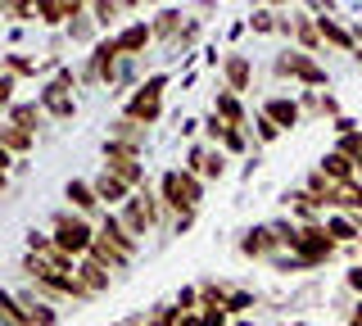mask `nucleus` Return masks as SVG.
<instances>
[{"label": "nucleus", "instance_id": "1", "mask_svg": "<svg viewBox=\"0 0 362 326\" xmlns=\"http://www.w3.org/2000/svg\"><path fill=\"white\" fill-rule=\"evenodd\" d=\"M50 240L59 245L68 258L82 263L90 254V245H95V222L82 218V213H73V209H54L50 213Z\"/></svg>", "mask_w": 362, "mask_h": 326}, {"label": "nucleus", "instance_id": "2", "mask_svg": "<svg viewBox=\"0 0 362 326\" xmlns=\"http://www.w3.org/2000/svg\"><path fill=\"white\" fill-rule=\"evenodd\" d=\"M158 199L168 204V213H199V199H204V182L186 168H168L158 177Z\"/></svg>", "mask_w": 362, "mask_h": 326}, {"label": "nucleus", "instance_id": "3", "mask_svg": "<svg viewBox=\"0 0 362 326\" xmlns=\"http://www.w3.org/2000/svg\"><path fill=\"white\" fill-rule=\"evenodd\" d=\"M118 69H122L118 41H113V37H100L95 46H90V54L82 59L77 77H82V86H105V91H113V86H118Z\"/></svg>", "mask_w": 362, "mask_h": 326}, {"label": "nucleus", "instance_id": "4", "mask_svg": "<svg viewBox=\"0 0 362 326\" xmlns=\"http://www.w3.org/2000/svg\"><path fill=\"white\" fill-rule=\"evenodd\" d=\"M168 82L173 77L168 73H154V77H145L136 91L122 100V118H132V122H141V127H154L158 118H163V91H168Z\"/></svg>", "mask_w": 362, "mask_h": 326}, {"label": "nucleus", "instance_id": "5", "mask_svg": "<svg viewBox=\"0 0 362 326\" xmlns=\"http://www.w3.org/2000/svg\"><path fill=\"white\" fill-rule=\"evenodd\" d=\"M272 73H276V77H290V82L308 86V91H317V86L331 82V73H326L313 54H303V50H281L276 59H272Z\"/></svg>", "mask_w": 362, "mask_h": 326}, {"label": "nucleus", "instance_id": "6", "mask_svg": "<svg viewBox=\"0 0 362 326\" xmlns=\"http://www.w3.org/2000/svg\"><path fill=\"white\" fill-rule=\"evenodd\" d=\"M105 168L118 182H127L132 190H145L150 182H145V163H141V150H132V145H118V141H105Z\"/></svg>", "mask_w": 362, "mask_h": 326}, {"label": "nucleus", "instance_id": "7", "mask_svg": "<svg viewBox=\"0 0 362 326\" xmlns=\"http://www.w3.org/2000/svg\"><path fill=\"white\" fill-rule=\"evenodd\" d=\"M294 254L303 258V267H322V263H331V258L339 254V245L331 240L326 222H308V227H299V250Z\"/></svg>", "mask_w": 362, "mask_h": 326}, {"label": "nucleus", "instance_id": "8", "mask_svg": "<svg viewBox=\"0 0 362 326\" xmlns=\"http://www.w3.org/2000/svg\"><path fill=\"white\" fill-rule=\"evenodd\" d=\"M226 163H231V154L204 141V145H190V150H186V163H181V168H186V173H195L199 182H222V177H226Z\"/></svg>", "mask_w": 362, "mask_h": 326}, {"label": "nucleus", "instance_id": "9", "mask_svg": "<svg viewBox=\"0 0 362 326\" xmlns=\"http://www.w3.org/2000/svg\"><path fill=\"white\" fill-rule=\"evenodd\" d=\"M335 9L331 5H313V18H317V32H322V46L326 50H339V54H358V41L349 32V18H331Z\"/></svg>", "mask_w": 362, "mask_h": 326}, {"label": "nucleus", "instance_id": "10", "mask_svg": "<svg viewBox=\"0 0 362 326\" xmlns=\"http://www.w3.org/2000/svg\"><path fill=\"white\" fill-rule=\"evenodd\" d=\"M235 250H240L245 258H254V263H272V258L281 254V240H276V231H272V222H258V227L240 231Z\"/></svg>", "mask_w": 362, "mask_h": 326}, {"label": "nucleus", "instance_id": "11", "mask_svg": "<svg viewBox=\"0 0 362 326\" xmlns=\"http://www.w3.org/2000/svg\"><path fill=\"white\" fill-rule=\"evenodd\" d=\"M90 186H95V199H100V209H105V213H118V209L136 195V190H132L127 182H118L109 168H100V173L90 177Z\"/></svg>", "mask_w": 362, "mask_h": 326}, {"label": "nucleus", "instance_id": "12", "mask_svg": "<svg viewBox=\"0 0 362 326\" xmlns=\"http://www.w3.org/2000/svg\"><path fill=\"white\" fill-rule=\"evenodd\" d=\"M64 199H68V209H73V213H82V218H90V222L105 218V209H100V199H95L90 177H73V182L64 186Z\"/></svg>", "mask_w": 362, "mask_h": 326}, {"label": "nucleus", "instance_id": "13", "mask_svg": "<svg viewBox=\"0 0 362 326\" xmlns=\"http://www.w3.org/2000/svg\"><path fill=\"white\" fill-rule=\"evenodd\" d=\"M37 105L45 109V118H50V122H73L77 118V95L59 91L54 82H45L41 91H37Z\"/></svg>", "mask_w": 362, "mask_h": 326}, {"label": "nucleus", "instance_id": "14", "mask_svg": "<svg viewBox=\"0 0 362 326\" xmlns=\"http://www.w3.org/2000/svg\"><path fill=\"white\" fill-rule=\"evenodd\" d=\"M303 190H308L317 204H322V213H326V209H344V195H349V186L331 182V177H326V173H317V168H313L308 177H303Z\"/></svg>", "mask_w": 362, "mask_h": 326}, {"label": "nucleus", "instance_id": "15", "mask_svg": "<svg viewBox=\"0 0 362 326\" xmlns=\"http://www.w3.org/2000/svg\"><path fill=\"white\" fill-rule=\"evenodd\" d=\"M222 82H226V91L231 95H245L249 86H254V59L249 54H222Z\"/></svg>", "mask_w": 362, "mask_h": 326}, {"label": "nucleus", "instance_id": "16", "mask_svg": "<svg viewBox=\"0 0 362 326\" xmlns=\"http://www.w3.org/2000/svg\"><path fill=\"white\" fill-rule=\"evenodd\" d=\"M113 41H118L122 59H141L145 46L154 41V28L145 23V18H136V23H127V28H118V32H113Z\"/></svg>", "mask_w": 362, "mask_h": 326}, {"label": "nucleus", "instance_id": "17", "mask_svg": "<svg viewBox=\"0 0 362 326\" xmlns=\"http://www.w3.org/2000/svg\"><path fill=\"white\" fill-rule=\"evenodd\" d=\"M258 114L272 118L281 132H290V127H299V122H303V109H299V100H294V95H267Z\"/></svg>", "mask_w": 362, "mask_h": 326}, {"label": "nucleus", "instance_id": "18", "mask_svg": "<svg viewBox=\"0 0 362 326\" xmlns=\"http://www.w3.org/2000/svg\"><path fill=\"white\" fill-rule=\"evenodd\" d=\"M118 222H122V227H127L141 245H145V235H154V222H150V209H145V195H141V190H136L127 204L118 209Z\"/></svg>", "mask_w": 362, "mask_h": 326}, {"label": "nucleus", "instance_id": "19", "mask_svg": "<svg viewBox=\"0 0 362 326\" xmlns=\"http://www.w3.org/2000/svg\"><path fill=\"white\" fill-rule=\"evenodd\" d=\"M95 231L105 235V240L113 245V250H122V254H127L132 263H136V254H141V240H136V235H132V231H127V227L118 222V213H105V218L95 222Z\"/></svg>", "mask_w": 362, "mask_h": 326}, {"label": "nucleus", "instance_id": "20", "mask_svg": "<svg viewBox=\"0 0 362 326\" xmlns=\"http://www.w3.org/2000/svg\"><path fill=\"white\" fill-rule=\"evenodd\" d=\"M294 41L303 46V54H322V32H317V18H313V9H294Z\"/></svg>", "mask_w": 362, "mask_h": 326}, {"label": "nucleus", "instance_id": "21", "mask_svg": "<svg viewBox=\"0 0 362 326\" xmlns=\"http://www.w3.org/2000/svg\"><path fill=\"white\" fill-rule=\"evenodd\" d=\"M105 141H118V145H132V150H145L150 145V127H141V122H132V118H113L109 122V136Z\"/></svg>", "mask_w": 362, "mask_h": 326}, {"label": "nucleus", "instance_id": "22", "mask_svg": "<svg viewBox=\"0 0 362 326\" xmlns=\"http://www.w3.org/2000/svg\"><path fill=\"white\" fill-rule=\"evenodd\" d=\"M77 281H82V286L90 290V299H95V295H109L113 272L105 263H95V258H82V263H77Z\"/></svg>", "mask_w": 362, "mask_h": 326}, {"label": "nucleus", "instance_id": "23", "mask_svg": "<svg viewBox=\"0 0 362 326\" xmlns=\"http://www.w3.org/2000/svg\"><path fill=\"white\" fill-rule=\"evenodd\" d=\"M286 209L294 213V218H299V227H308V222H322V204H317V199L308 195V190L303 186H294V190H286Z\"/></svg>", "mask_w": 362, "mask_h": 326}, {"label": "nucleus", "instance_id": "24", "mask_svg": "<svg viewBox=\"0 0 362 326\" xmlns=\"http://www.w3.org/2000/svg\"><path fill=\"white\" fill-rule=\"evenodd\" d=\"M5 118L14 122V127H23V132H32V136H37V132H45V122H50V118H45V109L37 105V100H18V105L9 109Z\"/></svg>", "mask_w": 362, "mask_h": 326}, {"label": "nucleus", "instance_id": "25", "mask_svg": "<svg viewBox=\"0 0 362 326\" xmlns=\"http://www.w3.org/2000/svg\"><path fill=\"white\" fill-rule=\"evenodd\" d=\"M326 231H331V240L344 250V245H358L362 240V218H354V213H331L326 218Z\"/></svg>", "mask_w": 362, "mask_h": 326}, {"label": "nucleus", "instance_id": "26", "mask_svg": "<svg viewBox=\"0 0 362 326\" xmlns=\"http://www.w3.org/2000/svg\"><path fill=\"white\" fill-rule=\"evenodd\" d=\"M213 114H218L226 127H235V132H249V114H245V105H240V95H231V91H218V100H213Z\"/></svg>", "mask_w": 362, "mask_h": 326}, {"label": "nucleus", "instance_id": "27", "mask_svg": "<svg viewBox=\"0 0 362 326\" xmlns=\"http://www.w3.org/2000/svg\"><path fill=\"white\" fill-rule=\"evenodd\" d=\"M0 145H5L14 159H28V154L37 150V136H32V132H23V127H14L9 118H0Z\"/></svg>", "mask_w": 362, "mask_h": 326}, {"label": "nucleus", "instance_id": "28", "mask_svg": "<svg viewBox=\"0 0 362 326\" xmlns=\"http://www.w3.org/2000/svg\"><path fill=\"white\" fill-rule=\"evenodd\" d=\"M23 308H28V322L32 326H59V308H54L50 299H41L37 290H23Z\"/></svg>", "mask_w": 362, "mask_h": 326}, {"label": "nucleus", "instance_id": "29", "mask_svg": "<svg viewBox=\"0 0 362 326\" xmlns=\"http://www.w3.org/2000/svg\"><path fill=\"white\" fill-rule=\"evenodd\" d=\"M86 258H95V263H105L113 276H122V272L132 267V258L122 254V250H113V245H109V240H105L100 231H95V245H90V254H86Z\"/></svg>", "mask_w": 362, "mask_h": 326}, {"label": "nucleus", "instance_id": "30", "mask_svg": "<svg viewBox=\"0 0 362 326\" xmlns=\"http://www.w3.org/2000/svg\"><path fill=\"white\" fill-rule=\"evenodd\" d=\"M317 173H326V177H331V182H339V186H354V182H358L354 163H349L339 150H326V154H322V163H317Z\"/></svg>", "mask_w": 362, "mask_h": 326}, {"label": "nucleus", "instance_id": "31", "mask_svg": "<svg viewBox=\"0 0 362 326\" xmlns=\"http://www.w3.org/2000/svg\"><path fill=\"white\" fill-rule=\"evenodd\" d=\"M150 28H154V41H168V46H177L181 28H186V14H181V9H158Z\"/></svg>", "mask_w": 362, "mask_h": 326}, {"label": "nucleus", "instance_id": "32", "mask_svg": "<svg viewBox=\"0 0 362 326\" xmlns=\"http://www.w3.org/2000/svg\"><path fill=\"white\" fill-rule=\"evenodd\" d=\"M37 69L41 64L32 59V54H23V50H9V54H0V73H9V77H37Z\"/></svg>", "mask_w": 362, "mask_h": 326}, {"label": "nucleus", "instance_id": "33", "mask_svg": "<svg viewBox=\"0 0 362 326\" xmlns=\"http://www.w3.org/2000/svg\"><path fill=\"white\" fill-rule=\"evenodd\" d=\"M0 326H32V322H28V308H23V299L9 295V290H0Z\"/></svg>", "mask_w": 362, "mask_h": 326}, {"label": "nucleus", "instance_id": "34", "mask_svg": "<svg viewBox=\"0 0 362 326\" xmlns=\"http://www.w3.org/2000/svg\"><path fill=\"white\" fill-rule=\"evenodd\" d=\"M226 299H231L226 281H204L199 286V308H226Z\"/></svg>", "mask_w": 362, "mask_h": 326}, {"label": "nucleus", "instance_id": "35", "mask_svg": "<svg viewBox=\"0 0 362 326\" xmlns=\"http://www.w3.org/2000/svg\"><path fill=\"white\" fill-rule=\"evenodd\" d=\"M177 322H181V308H177L173 299H168V303H154V308L141 318V326H177Z\"/></svg>", "mask_w": 362, "mask_h": 326}, {"label": "nucleus", "instance_id": "36", "mask_svg": "<svg viewBox=\"0 0 362 326\" xmlns=\"http://www.w3.org/2000/svg\"><path fill=\"white\" fill-rule=\"evenodd\" d=\"M64 32H68V41H77V46H86V41L95 46V18H90V9H86L82 18H73Z\"/></svg>", "mask_w": 362, "mask_h": 326}, {"label": "nucleus", "instance_id": "37", "mask_svg": "<svg viewBox=\"0 0 362 326\" xmlns=\"http://www.w3.org/2000/svg\"><path fill=\"white\" fill-rule=\"evenodd\" d=\"M5 23H37V0H5Z\"/></svg>", "mask_w": 362, "mask_h": 326}, {"label": "nucleus", "instance_id": "38", "mask_svg": "<svg viewBox=\"0 0 362 326\" xmlns=\"http://www.w3.org/2000/svg\"><path fill=\"white\" fill-rule=\"evenodd\" d=\"M127 14V5H113V0H95L90 5V18H95V28H113V18Z\"/></svg>", "mask_w": 362, "mask_h": 326}, {"label": "nucleus", "instance_id": "39", "mask_svg": "<svg viewBox=\"0 0 362 326\" xmlns=\"http://www.w3.org/2000/svg\"><path fill=\"white\" fill-rule=\"evenodd\" d=\"M199 28H204V18H186V28H181V37H177V46H173L181 59H190V46L199 41Z\"/></svg>", "mask_w": 362, "mask_h": 326}, {"label": "nucleus", "instance_id": "40", "mask_svg": "<svg viewBox=\"0 0 362 326\" xmlns=\"http://www.w3.org/2000/svg\"><path fill=\"white\" fill-rule=\"evenodd\" d=\"M272 231H276L281 250H290V254L299 250V222H294V218H290V222H286V218H281V222H272Z\"/></svg>", "mask_w": 362, "mask_h": 326}, {"label": "nucleus", "instance_id": "41", "mask_svg": "<svg viewBox=\"0 0 362 326\" xmlns=\"http://www.w3.org/2000/svg\"><path fill=\"white\" fill-rule=\"evenodd\" d=\"M335 150L358 168V163H362V127H358V132H349V136H339V141H335Z\"/></svg>", "mask_w": 362, "mask_h": 326}, {"label": "nucleus", "instance_id": "42", "mask_svg": "<svg viewBox=\"0 0 362 326\" xmlns=\"http://www.w3.org/2000/svg\"><path fill=\"white\" fill-rule=\"evenodd\" d=\"M254 303H258V295H254V290H231V299H226V313H231V318L240 322L245 313L254 308Z\"/></svg>", "mask_w": 362, "mask_h": 326}, {"label": "nucleus", "instance_id": "43", "mask_svg": "<svg viewBox=\"0 0 362 326\" xmlns=\"http://www.w3.org/2000/svg\"><path fill=\"white\" fill-rule=\"evenodd\" d=\"M245 23L254 28V32H276V28H281V14H276V9H254Z\"/></svg>", "mask_w": 362, "mask_h": 326}, {"label": "nucleus", "instance_id": "44", "mask_svg": "<svg viewBox=\"0 0 362 326\" xmlns=\"http://www.w3.org/2000/svg\"><path fill=\"white\" fill-rule=\"evenodd\" d=\"M226 132H231V127H226V122L209 109V114H204V136H209V145H222V141H226Z\"/></svg>", "mask_w": 362, "mask_h": 326}, {"label": "nucleus", "instance_id": "45", "mask_svg": "<svg viewBox=\"0 0 362 326\" xmlns=\"http://www.w3.org/2000/svg\"><path fill=\"white\" fill-rule=\"evenodd\" d=\"M14 91H18V77L0 73V114H9V109L18 105V100H14Z\"/></svg>", "mask_w": 362, "mask_h": 326}, {"label": "nucleus", "instance_id": "46", "mask_svg": "<svg viewBox=\"0 0 362 326\" xmlns=\"http://www.w3.org/2000/svg\"><path fill=\"white\" fill-rule=\"evenodd\" d=\"M50 82L59 86V91H68V95H73L77 86H82V77H77V69H68V64H64V69H54V77H50Z\"/></svg>", "mask_w": 362, "mask_h": 326}, {"label": "nucleus", "instance_id": "47", "mask_svg": "<svg viewBox=\"0 0 362 326\" xmlns=\"http://www.w3.org/2000/svg\"><path fill=\"white\" fill-rule=\"evenodd\" d=\"M249 132H254V136L263 141V145L281 141V127H276V122H272V118H263V114H258V122H254V127H249Z\"/></svg>", "mask_w": 362, "mask_h": 326}, {"label": "nucleus", "instance_id": "48", "mask_svg": "<svg viewBox=\"0 0 362 326\" xmlns=\"http://www.w3.org/2000/svg\"><path fill=\"white\" fill-rule=\"evenodd\" d=\"M173 303H177L181 313H199V286H181Z\"/></svg>", "mask_w": 362, "mask_h": 326}, {"label": "nucleus", "instance_id": "49", "mask_svg": "<svg viewBox=\"0 0 362 326\" xmlns=\"http://www.w3.org/2000/svg\"><path fill=\"white\" fill-rule=\"evenodd\" d=\"M218 150H226V154H245V150H249V132H235V127H231Z\"/></svg>", "mask_w": 362, "mask_h": 326}, {"label": "nucleus", "instance_id": "50", "mask_svg": "<svg viewBox=\"0 0 362 326\" xmlns=\"http://www.w3.org/2000/svg\"><path fill=\"white\" fill-rule=\"evenodd\" d=\"M272 267H276V272H308V267H303V258L299 254H276V258H272Z\"/></svg>", "mask_w": 362, "mask_h": 326}, {"label": "nucleus", "instance_id": "51", "mask_svg": "<svg viewBox=\"0 0 362 326\" xmlns=\"http://www.w3.org/2000/svg\"><path fill=\"white\" fill-rule=\"evenodd\" d=\"M190 227H195V213H173V231L168 235H186Z\"/></svg>", "mask_w": 362, "mask_h": 326}, {"label": "nucleus", "instance_id": "52", "mask_svg": "<svg viewBox=\"0 0 362 326\" xmlns=\"http://www.w3.org/2000/svg\"><path fill=\"white\" fill-rule=\"evenodd\" d=\"M317 118H331V122H335V118H344V114H339V100L322 91V114H317Z\"/></svg>", "mask_w": 362, "mask_h": 326}, {"label": "nucleus", "instance_id": "53", "mask_svg": "<svg viewBox=\"0 0 362 326\" xmlns=\"http://www.w3.org/2000/svg\"><path fill=\"white\" fill-rule=\"evenodd\" d=\"M344 286H349V290H354V295L362 299V263H354V267L344 272Z\"/></svg>", "mask_w": 362, "mask_h": 326}, {"label": "nucleus", "instance_id": "54", "mask_svg": "<svg viewBox=\"0 0 362 326\" xmlns=\"http://www.w3.org/2000/svg\"><path fill=\"white\" fill-rule=\"evenodd\" d=\"M331 132H335V136H349V132H358V122L344 114V118H335V122H331Z\"/></svg>", "mask_w": 362, "mask_h": 326}, {"label": "nucleus", "instance_id": "55", "mask_svg": "<svg viewBox=\"0 0 362 326\" xmlns=\"http://www.w3.org/2000/svg\"><path fill=\"white\" fill-rule=\"evenodd\" d=\"M14 168H18V159H14V154L5 150V145H0V177H9V173H14Z\"/></svg>", "mask_w": 362, "mask_h": 326}, {"label": "nucleus", "instance_id": "56", "mask_svg": "<svg viewBox=\"0 0 362 326\" xmlns=\"http://www.w3.org/2000/svg\"><path fill=\"white\" fill-rule=\"evenodd\" d=\"M344 326H362V299L354 303V308H349V322H344Z\"/></svg>", "mask_w": 362, "mask_h": 326}, {"label": "nucleus", "instance_id": "57", "mask_svg": "<svg viewBox=\"0 0 362 326\" xmlns=\"http://www.w3.org/2000/svg\"><path fill=\"white\" fill-rule=\"evenodd\" d=\"M5 190H9V177H0V195H5Z\"/></svg>", "mask_w": 362, "mask_h": 326}, {"label": "nucleus", "instance_id": "58", "mask_svg": "<svg viewBox=\"0 0 362 326\" xmlns=\"http://www.w3.org/2000/svg\"><path fill=\"white\" fill-rule=\"evenodd\" d=\"M231 326H254V322H249V318H240V322H231Z\"/></svg>", "mask_w": 362, "mask_h": 326}, {"label": "nucleus", "instance_id": "59", "mask_svg": "<svg viewBox=\"0 0 362 326\" xmlns=\"http://www.w3.org/2000/svg\"><path fill=\"white\" fill-rule=\"evenodd\" d=\"M113 326H141V322H113Z\"/></svg>", "mask_w": 362, "mask_h": 326}, {"label": "nucleus", "instance_id": "60", "mask_svg": "<svg viewBox=\"0 0 362 326\" xmlns=\"http://www.w3.org/2000/svg\"><path fill=\"white\" fill-rule=\"evenodd\" d=\"M358 250H362V240H358Z\"/></svg>", "mask_w": 362, "mask_h": 326}]
</instances>
